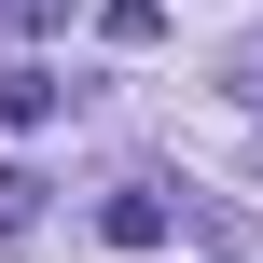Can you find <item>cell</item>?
I'll return each mask as SVG.
<instances>
[{"instance_id":"obj_2","label":"cell","mask_w":263,"mask_h":263,"mask_svg":"<svg viewBox=\"0 0 263 263\" xmlns=\"http://www.w3.org/2000/svg\"><path fill=\"white\" fill-rule=\"evenodd\" d=\"M0 125H55V69H0Z\"/></svg>"},{"instance_id":"obj_3","label":"cell","mask_w":263,"mask_h":263,"mask_svg":"<svg viewBox=\"0 0 263 263\" xmlns=\"http://www.w3.org/2000/svg\"><path fill=\"white\" fill-rule=\"evenodd\" d=\"M28 194H42V180H28V166H0V236H28Z\"/></svg>"},{"instance_id":"obj_1","label":"cell","mask_w":263,"mask_h":263,"mask_svg":"<svg viewBox=\"0 0 263 263\" xmlns=\"http://www.w3.org/2000/svg\"><path fill=\"white\" fill-rule=\"evenodd\" d=\"M97 236H111V250H153V236H166V194H111Z\"/></svg>"}]
</instances>
